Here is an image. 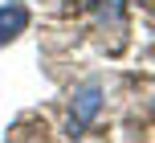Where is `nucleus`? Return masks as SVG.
I'll return each mask as SVG.
<instances>
[{
    "label": "nucleus",
    "instance_id": "f257e3e1",
    "mask_svg": "<svg viewBox=\"0 0 155 143\" xmlns=\"http://www.w3.org/2000/svg\"><path fill=\"white\" fill-rule=\"evenodd\" d=\"M102 106V82H86V86L74 90V111H70V135H82L86 127L94 123Z\"/></svg>",
    "mask_w": 155,
    "mask_h": 143
},
{
    "label": "nucleus",
    "instance_id": "f03ea898",
    "mask_svg": "<svg viewBox=\"0 0 155 143\" xmlns=\"http://www.w3.org/2000/svg\"><path fill=\"white\" fill-rule=\"evenodd\" d=\"M25 25H29V8H25L21 0H8V4H0V49H4L8 41L21 37Z\"/></svg>",
    "mask_w": 155,
    "mask_h": 143
}]
</instances>
